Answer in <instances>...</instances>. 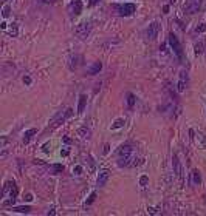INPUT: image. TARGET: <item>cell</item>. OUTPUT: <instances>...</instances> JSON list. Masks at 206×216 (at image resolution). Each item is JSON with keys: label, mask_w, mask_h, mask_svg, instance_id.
<instances>
[{"label": "cell", "mask_w": 206, "mask_h": 216, "mask_svg": "<svg viewBox=\"0 0 206 216\" xmlns=\"http://www.w3.org/2000/svg\"><path fill=\"white\" fill-rule=\"evenodd\" d=\"M132 147L130 145H122L118 150V165L124 167V165H130V159H132Z\"/></svg>", "instance_id": "1"}, {"label": "cell", "mask_w": 206, "mask_h": 216, "mask_svg": "<svg viewBox=\"0 0 206 216\" xmlns=\"http://www.w3.org/2000/svg\"><path fill=\"white\" fill-rule=\"evenodd\" d=\"M169 45H171V48L174 49L175 56L178 57L180 60H184V56H183V48H181V43L178 40V37H177L174 32H171L169 34Z\"/></svg>", "instance_id": "2"}, {"label": "cell", "mask_w": 206, "mask_h": 216, "mask_svg": "<svg viewBox=\"0 0 206 216\" xmlns=\"http://www.w3.org/2000/svg\"><path fill=\"white\" fill-rule=\"evenodd\" d=\"M71 114H73V110H71V108H68V110L65 111V113H62V111H59V113H57V114L54 116V117L51 119L50 127H48V128H51V130H53V128H56L57 125H61V124H62V122H64V120L67 119V117H70Z\"/></svg>", "instance_id": "3"}, {"label": "cell", "mask_w": 206, "mask_h": 216, "mask_svg": "<svg viewBox=\"0 0 206 216\" xmlns=\"http://www.w3.org/2000/svg\"><path fill=\"white\" fill-rule=\"evenodd\" d=\"M116 9L119 12V16L122 17H127V16H132L135 11H137V5L135 3H124V5H116Z\"/></svg>", "instance_id": "4"}, {"label": "cell", "mask_w": 206, "mask_h": 216, "mask_svg": "<svg viewBox=\"0 0 206 216\" xmlns=\"http://www.w3.org/2000/svg\"><path fill=\"white\" fill-rule=\"evenodd\" d=\"M201 6V0H186L184 3V12L186 14H195Z\"/></svg>", "instance_id": "5"}, {"label": "cell", "mask_w": 206, "mask_h": 216, "mask_svg": "<svg viewBox=\"0 0 206 216\" xmlns=\"http://www.w3.org/2000/svg\"><path fill=\"white\" fill-rule=\"evenodd\" d=\"M76 36L79 37V39H87V36L90 34V23L88 22H82L76 26Z\"/></svg>", "instance_id": "6"}, {"label": "cell", "mask_w": 206, "mask_h": 216, "mask_svg": "<svg viewBox=\"0 0 206 216\" xmlns=\"http://www.w3.org/2000/svg\"><path fill=\"white\" fill-rule=\"evenodd\" d=\"M160 30H161V25H160L158 22H152L149 25V28H147V31H146V36L149 37L150 40H155L156 37H158Z\"/></svg>", "instance_id": "7"}, {"label": "cell", "mask_w": 206, "mask_h": 216, "mask_svg": "<svg viewBox=\"0 0 206 216\" xmlns=\"http://www.w3.org/2000/svg\"><path fill=\"white\" fill-rule=\"evenodd\" d=\"M186 86H188V73L183 70V71L180 73L178 85H177V90H178V93H183V91L186 90Z\"/></svg>", "instance_id": "8"}, {"label": "cell", "mask_w": 206, "mask_h": 216, "mask_svg": "<svg viewBox=\"0 0 206 216\" xmlns=\"http://www.w3.org/2000/svg\"><path fill=\"white\" fill-rule=\"evenodd\" d=\"M172 167H174L175 176L178 178L180 181H183V167H181V164H180V161H178L177 156H174V159H172Z\"/></svg>", "instance_id": "9"}, {"label": "cell", "mask_w": 206, "mask_h": 216, "mask_svg": "<svg viewBox=\"0 0 206 216\" xmlns=\"http://www.w3.org/2000/svg\"><path fill=\"white\" fill-rule=\"evenodd\" d=\"M110 178V171L109 170H101L99 174H98V179H96V184L99 187H104L107 184V181H109Z\"/></svg>", "instance_id": "10"}, {"label": "cell", "mask_w": 206, "mask_h": 216, "mask_svg": "<svg viewBox=\"0 0 206 216\" xmlns=\"http://www.w3.org/2000/svg\"><path fill=\"white\" fill-rule=\"evenodd\" d=\"M82 11V2L81 0H73L71 5H70V12L71 16H79Z\"/></svg>", "instance_id": "11"}, {"label": "cell", "mask_w": 206, "mask_h": 216, "mask_svg": "<svg viewBox=\"0 0 206 216\" xmlns=\"http://www.w3.org/2000/svg\"><path fill=\"white\" fill-rule=\"evenodd\" d=\"M101 70H102V63H101V62H95V63L87 70V74H88V76H95V74H98Z\"/></svg>", "instance_id": "12"}, {"label": "cell", "mask_w": 206, "mask_h": 216, "mask_svg": "<svg viewBox=\"0 0 206 216\" xmlns=\"http://www.w3.org/2000/svg\"><path fill=\"white\" fill-rule=\"evenodd\" d=\"M85 103H87V96L85 94H81L79 96V103H78V113H84L85 110Z\"/></svg>", "instance_id": "13"}, {"label": "cell", "mask_w": 206, "mask_h": 216, "mask_svg": "<svg viewBox=\"0 0 206 216\" xmlns=\"http://www.w3.org/2000/svg\"><path fill=\"white\" fill-rule=\"evenodd\" d=\"M191 178H192V184H194V185H200V182H201V178H200V173H199V170H192V173H191Z\"/></svg>", "instance_id": "14"}, {"label": "cell", "mask_w": 206, "mask_h": 216, "mask_svg": "<svg viewBox=\"0 0 206 216\" xmlns=\"http://www.w3.org/2000/svg\"><path fill=\"white\" fill-rule=\"evenodd\" d=\"M33 134H36V130H34V128H30V130H27L25 133H23V144H28V142H30V139H31Z\"/></svg>", "instance_id": "15"}, {"label": "cell", "mask_w": 206, "mask_h": 216, "mask_svg": "<svg viewBox=\"0 0 206 216\" xmlns=\"http://www.w3.org/2000/svg\"><path fill=\"white\" fill-rule=\"evenodd\" d=\"M79 60H82L81 56H75L71 57V62H70V70H76L79 66Z\"/></svg>", "instance_id": "16"}, {"label": "cell", "mask_w": 206, "mask_h": 216, "mask_svg": "<svg viewBox=\"0 0 206 216\" xmlns=\"http://www.w3.org/2000/svg\"><path fill=\"white\" fill-rule=\"evenodd\" d=\"M13 211H19V213H30V211H31V207H28V205L13 207Z\"/></svg>", "instance_id": "17"}, {"label": "cell", "mask_w": 206, "mask_h": 216, "mask_svg": "<svg viewBox=\"0 0 206 216\" xmlns=\"http://www.w3.org/2000/svg\"><path fill=\"white\" fill-rule=\"evenodd\" d=\"M124 119H116L115 120V124L112 125V130H118V128H121V127H124Z\"/></svg>", "instance_id": "18"}, {"label": "cell", "mask_w": 206, "mask_h": 216, "mask_svg": "<svg viewBox=\"0 0 206 216\" xmlns=\"http://www.w3.org/2000/svg\"><path fill=\"white\" fill-rule=\"evenodd\" d=\"M79 136H81V138H84V139L85 138L88 139L90 138V130H88V128H85V127L81 128V130H79Z\"/></svg>", "instance_id": "19"}, {"label": "cell", "mask_w": 206, "mask_h": 216, "mask_svg": "<svg viewBox=\"0 0 206 216\" xmlns=\"http://www.w3.org/2000/svg\"><path fill=\"white\" fill-rule=\"evenodd\" d=\"M127 105H129L130 108H133V105H135V96L132 93L127 94Z\"/></svg>", "instance_id": "20"}, {"label": "cell", "mask_w": 206, "mask_h": 216, "mask_svg": "<svg viewBox=\"0 0 206 216\" xmlns=\"http://www.w3.org/2000/svg\"><path fill=\"white\" fill-rule=\"evenodd\" d=\"M10 9H11L10 5H5V6H3V9H2V16H3V17H8V16H10Z\"/></svg>", "instance_id": "21"}, {"label": "cell", "mask_w": 206, "mask_h": 216, "mask_svg": "<svg viewBox=\"0 0 206 216\" xmlns=\"http://www.w3.org/2000/svg\"><path fill=\"white\" fill-rule=\"evenodd\" d=\"M203 51V43H197L195 45V54H201Z\"/></svg>", "instance_id": "22"}, {"label": "cell", "mask_w": 206, "mask_h": 216, "mask_svg": "<svg viewBox=\"0 0 206 216\" xmlns=\"http://www.w3.org/2000/svg\"><path fill=\"white\" fill-rule=\"evenodd\" d=\"M147 182H149V178H147V176H141V178H139V184H141V185H146Z\"/></svg>", "instance_id": "23"}, {"label": "cell", "mask_w": 206, "mask_h": 216, "mask_svg": "<svg viewBox=\"0 0 206 216\" xmlns=\"http://www.w3.org/2000/svg\"><path fill=\"white\" fill-rule=\"evenodd\" d=\"M95 198H96V193H95V192H93L92 194H90V198L87 199V205H90V204H92V202L95 201Z\"/></svg>", "instance_id": "24"}, {"label": "cell", "mask_w": 206, "mask_h": 216, "mask_svg": "<svg viewBox=\"0 0 206 216\" xmlns=\"http://www.w3.org/2000/svg\"><path fill=\"white\" fill-rule=\"evenodd\" d=\"M73 173H75V174H81L82 173V167H81V165H76V167L73 168Z\"/></svg>", "instance_id": "25"}, {"label": "cell", "mask_w": 206, "mask_h": 216, "mask_svg": "<svg viewBox=\"0 0 206 216\" xmlns=\"http://www.w3.org/2000/svg\"><path fill=\"white\" fill-rule=\"evenodd\" d=\"M62 170H64V167H62V165H61V164H57V165H54V171H56V173H59V171H62Z\"/></svg>", "instance_id": "26"}, {"label": "cell", "mask_w": 206, "mask_h": 216, "mask_svg": "<svg viewBox=\"0 0 206 216\" xmlns=\"http://www.w3.org/2000/svg\"><path fill=\"white\" fill-rule=\"evenodd\" d=\"M203 31H206V25H200V26L197 28V32H203Z\"/></svg>", "instance_id": "27"}, {"label": "cell", "mask_w": 206, "mask_h": 216, "mask_svg": "<svg viewBox=\"0 0 206 216\" xmlns=\"http://www.w3.org/2000/svg\"><path fill=\"white\" fill-rule=\"evenodd\" d=\"M23 84H27V85H30V84H31V79H30V77H28V76H25V77H23Z\"/></svg>", "instance_id": "28"}, {"label": "cell", "mask_w": 206, "mask_h": 216, "mask_svg": "<svg viewBox=\"0 0 206 216\" xmlns=\"http://www.w3.org/2000/svg\"><path fill=\"white\" fill-rule=\"evenodd\" d=\"M39 3H53L54 0H37Z\"/></svg>", "instance_id": "29"}, {"label": "cell", "mask_w": 206, "mask_h": 216, "mask_svg": "<svg viewBox=\"0 0 206 216\" xmlns=\"http://www.w3.org/2000/svg\"><path fill=\"white\" fill-rule=\"evenodd\" d=\"M109 150H110V147H109V145H105V147H104V155H107Z\"/></svg>", "instance_id": "30"}, {"label": "cell", "mask_w": 206, "mask_h": 216, "mask_svg": "<svg viewBox=\"0 0 206 216\" xmlns=\"http://www.w3.org/2000/svg\"><path fill=\"white\" fill-rule=\"evenodd\" d=\"M61 155H62V156H68V150H64V151H61Z\"/></svg>", "instance_id": "31"}, {"label": "cell", "mask_w": 206, "mask_h": 216, "mask_svg": "<svg viewBox=\"0 0 206 216\" xmlns=\"http://www.w3.org/2000/svg\"><path fill=\"white\" fill-rule=\"evenodd\" d=\"M33 199V194H27V201H31Z\"/></svg>", "instance_id": "32"}, {"label": "cell", "mask_w": 206, "mask_h": 216, "mask_svg": "<svg viewBox=\"0 0 206 216\" xmlns=\"http://www.w3.org/2000/svg\"><path fill=\"white\" fill-rule=\"evenodd\" d=\"M98 3V0H90V5H96Z\"/></svg>", "instance_id": "33"}, {"label": "cell", "mask_w": 206, "mask_h": 216, "mask_svg": "<svg viewBox=\"0 0 206 216\" xmlns=\"http://www.w3.org/2000/svg\"><path fill=\"white\" fill-rule=\"evenodd\" d=\"M163 11H164V12H167V11H169V5L164 6V8H163Z\"/></svg>", "instance_id": "34"}]
</instances>
